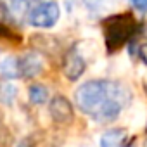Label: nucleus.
Listing matches in <instances>:
<instances>
[{
  "label": "nucleus",
  "mask_w": 147,
  "mask_h": 147,
  "mask_svg": "<svg viewBox=\"0 0 147 147\" xmlns=\"http://www.w3.org/2000/svg\"><path fill=\"white\" fill-rule=\"evenodd\" d=\"M130 99L131 90L125 83L102 78L88 80L75 92V102L78 109L99 123L114 121L128 106Z\"/></svg>",
  "instance_id": "nucleus-1"
},
{
  "label": "nucleus",
  "mask_w": 147,
  "mask_h": 147,
  "mask_svg": "<svg viewBox=\"0 0 147 147\" xmlns=\"http://www.w3.org/2000/svg\"><path fill=\"white\" fill-rule=\"evenodd\" d=\"M26 19L31 26L49 30L61 19V7L57 0H30Z\"/></svg>",
  "instance_id": "nucleus-2"
},
{
  "label": "nucleus",
  "mask_w": 147,
  "mask_h": 147,
  "mask_svg": "<svg viewBox=\"0 0 147 147\" xmlns=\"http://www.w3.org/2000/svg\"><path fill=\"white\" fill-rule=\"evenodd\" d=\"M135 19L130 14H116L104 21V35L109 50L119 49L133 33Z\"/></svg>",
  "instance_id": "nucleus-3"
},
{
  "label": "nucleus",
  "mask_w": 147,
  "mask_h": 147,
  "mask_svg": "<svg viewBox=\"0 0 147 147\" xmlns=\"http://www.w3.org/2000/svg\"><path fill=\"white\" fill-rule=\"evenodd\" d=\"M85 69H87L85 57L75 47H73L66 54V57H64V75H66V78L71 80V82H76L83 75V73H85Z\"/></svg>",
  "instance_id": "nucleus-4"
},
{
  "label": "nucleus",
  "mask_w": 147,
  "mask_h": 147,
  "mask_svg": "<svg viewBox=\"0 0 147 147\" xmlns=\"http://www.w3.org/2000/svg\"><path fill=\"white\" fill-rule=\"evenodd\" d=\"M43 71V59L36 52H28L19 59V73L21 76L33 78Z\"/></svg>",
  "instance_id": "nucleus-5"
},
{
  "label": "nucleus",
  "mask_w": 147,
  "mask_h": 147,
  "mask_svg": "<svg viewBox=\"0 0 147 147\" xmlns=\"http://www.w3.org/2000/svg\"><path fill=\"white\" fill-rule=\"evenodd\" d=\"M50 114H52L54 121H57L61 125H66L73 118V107H71V104L66 97L57 95L50 102Z\"/></svg>",
  "instance_id": "nucleus-6"
},
{
  "label": "nucleus",
  "mask_w": 147,
  "mask_h": 147,
  "mask_svg": "<svg viewBox=\"0 0 147 147\" xmlns=\"http://www.w3.org/2000/svg\"><path fill=\"white\" fill-rule=\"evenodd\" d=\"M125 123L130 130H140L147 123V107L142 102L133 104L125 113Z\"/></svg>",
  "instance_id": "nucleus-7"
},
{
  "label": "nucleus",
  "mask_w": 147,
  "mask_h": 147,
  "mask_svg": "<svg viewBox=\"0 0 147 147\" xmlns=\"http://www.w3.org/2000/svg\"><path fill=\"white\" fill-rule=\"evenodd\" d=\"M126 144V130L125 128H109L100 135V147H125Z\"/></svg>",
  "instance_id": "nucleus-8"
},
{
  "label": "nucleus",
  "mask_w": 147,
  "mask_h": 147,
  "mask_svg": "<svg viewBox=\"0 0 147 147\" xmlns=\"http://www.w3.org/2000/svg\"><path fill=\"white\" fill-rule=\"evenodd\" d=\"M75 49L85 57V61H94L99 57V43L95 38H83L82 42H78L75 45Z\"/></svg>",
  "instance_id": "nucleus-9"
},
{
  "label": "nucleus",
  "mask_w": 147,
  "mask_h": 147,
  "mask_svg": "<svg viewBox=\"0 0 147 147\" xmlns=\"http://www.w3.org/2000/svg\"><path fill=\"white\" fill-rule=\"evenodd\" d=\"M19 94V88L14 82H4L0 83V102L5 106H12L16 97Z\"/></svg>",
  "instance_id": "nucleus-10"
},
{
  "label": "nucleus",
  "mask_w": 147,
  "mask_h": 147,
  "mask_svg": "<svg viewBox=\"0 0 147 147\" xmlns=\"http://www.w3.org/2000/svg\"><path fill=\"white\" fill-rule=\"evenodd\" d=\"M0 71L5 78H18L21 76L19 73V59L14 55H7L4 57V61L0 62Z\"/></svg>",
  "instance_id": "nucleus-11"
},
{
  "label": "nucleus",
  "mask_w": 147,
  "mask_h": 147,
  "mask_svg": "<svg viewBox=\"0 0 147 147\" xmlns=\"http://www.w3.org/2000/svg\"><path fill=\"white\" fill-rule=\"evenodd\" d=\"M28 5H30V0H5V2H4L5 11L12 18H23V16H26Z\"/></svg>",
  "instance_id": "nucleus-12"
},
{
  "label": "nucleus",
  "mask_w": 147,
  "mask_h": 147,
  "mask_svg": "<svg viewBox=\"0 0 147 147\" xmlns=\"http://www.w3.org/2000/svg\"><path fill=\"white\" fill-rule=\"evenodd\" d=\"M28 95H30V102L31 104L42 106L49 99V88L45 85H31L30 90H28Z\"/></svg>",
  "instance_id": "nucleus-13"
},
{
  "label": "nucleus",
  "mask_w": 147,
  "mask_h": 147,
  "mask_svg": "<svg viewBox=\"0 0 147 147\" xmlns=\"http://www.w3.org/2000/svg\"><path fill=\"white\" fill-rule=\"evenodd\" d=\"M83 2V5L88 9V11H92V12H102V11H106L107 7H109V2L111 0H82Z\"/></svg>",
  "instance_id": "nucleus-14"
},
{
  "label": "nucleus",
  "mask_w": 147,
  "mask_h": 147,
  "mask_svg": "<svg viewBox=\"0 0 147 147\" xmlns=\"http://www.w3.org/2000/svg\"><path fill=\"white\" fill-rule=\"evenodd\" d=\"M0 38H9V40H14L16 38V33H12L11 28H7L4 23H0Z\"/></svg>",
  "instance_id": "nucleus-15"
},
{
  "label": "nucleus",
  "mask_w": 147,
  "mask_h": 147,
  "mask_svg": "<svg viewBox=\"0 0 147 147\" xmlns=\"http://www.w3.org/2000/svg\"><path fill=\"white\" fill-rule=\"evenodd\" d=\"M131 5L138 11V12H147V0H131Z\"/></svg>",
  "instance_id": "nucleus-16"
},
{
  "label": "nucleus",
  "mask_w": 147,
  "mask_h": 147,
  "mask_svg": "<svg viewBox=\"0 0 147 147\" xmlns=\"http://www.w3.org/2000/svg\"><path fill=\"white\" fill-rule=\"evenodd\" d=\"M138 57L147 64V43H142V45L138 47Z\"/></svg>",
  "instance_id": "nucleus-17"
},
{
  "label": "nucleus",
  "mask_w": 147,
  "mask_h": 147,
  "mask_svg": "<svg viewBox=\"0 0 147 147\" xmlns=\"http://www.w3.org/2000/svg\"><path fill=\"white\" fill-rule=\"evenodd\" d=\"M21 147H23V145H21Z\"/></svg>",
  "instance_id": "nucleus-18"
}]
</instances>
